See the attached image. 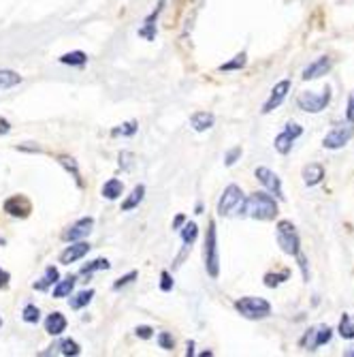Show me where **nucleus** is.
Returning <instances> with one entry per match:
<instances>
[{
    "mask_svg": "<svg viewBox=\"0 0 354 357\" xmlns=\"http://www.w3.org/2000/svg\"><path fill=\"white\" fill-rule=\"evenodd\" d=\"M21 319H24L26 323H39V319H41V310H39L34 304H28L24 310H21Z\"/></svg>",
    "mask_w": 354,
    "mask_h": 357,
    "instance_id": "obj_36",
    "label": "nucleus"
},
{
    "mask_svg": "<svg viewBox=\"0 0 354 357\" xmlns=\"http://www.w3.org/2000/svg\"><path fill=\"white\" fill-rule=\"evenodd\" d=\"M163 5H165V0H160V5L156 7V11H154V13L145 19V26L139 30V35H141V37H145L147 41H154V39H156V30H154V26H156V24H154V21H156V17L160 15Z\"/></svg>",
    "mask_w": 354,
    "mask_h": 357,
    "instance_id": "obj_20",
    "label": "nucleus"
},
{
    "mask_svg": "<svg viewBox=\"0 0 354 357\" xmlns=\"http://www.w3.org/2000/svg\"><path fill=\"white\" fill-rule=\"evenodd\" d=\"M92 227H94V218L92 216L79 218L75 225H71L69 229L62 233V240L64 242H77V240H81V238H85L87 233H90Z\"/></svg>",
    "mask_w": 354,
    "mask_h": 357,
    "instance_id": "obj_12",
    "label": "nucleus"
},
{
    "mask_svg": "<svg viewBox=\"0 0 354 357\" xmlns=\"http://www.w3.org/2000/svg\"><path fill=\"white\" fill-rule=\"evenodd\" d=\"M135 133H137V122L135 120H130V122H126V124H120L118 128H114L112 131V135L114 137H130V135H135Z\"/></svg>",
    "mask_w": 354,
    "mask_h": 357,
    "instance_id": "obj_35",
    "label": "nucleus"
},
{
    "mask_svg": "<svg viewBox=\"0 0 354 357\" xmlns=\"http://www.w3.org/2000/svg\"><path fill=\"white\" fill-rule=\"evenodd\" d=\"M331 338H333V327L329 325H320L316 327V347H324L331 342Z\"/></svg>",
    "mask_w": 354,
    "mask_h": 357,
    "instance_id": "obj_34",
    "label": "nucleus"
},
{
    "mask_svg": "<svg viewBox=\"0 0 354 357\" xmlns=\"http://www.w3.org/2000/svg\"><path fill=\"white\" fill-rule=\"evenodd\" d=\"M92 298H94V289H87V291H79L77 296H73V298L69 300V306H71L73 310H79V308H83V306L90 304Z\"/></svg>",
    "mask_w": 354,
    "mask_h": 357,
    "instance_id": "obj_26",
    "label": "nucleus"
},
{
    "mask_svg": "<svg viewBox=\"0 0 354 357\" xmlns=\"http://www.w3.org/2000/svg\"><path fill=\"white\" fill-rule=\"evenodd\" d=\"M75 276H69V278H64L60 282H56L54 287V298H66V296H71V291L75 289Z\"/></svg>",
    "mask_w": 354,
    "mask_h": 357,
    "instance_id": "obj_24",
    "label": "nucleus"
},
{
    "mask_svg": "<svg viewBox=\"0 0 354 357\" xmlns=\"http://www.w3.org/2000/svg\"><path fill=\"white\" fill-rule=\"evenodd\" d=\"M235 310L243 319L250 321H258V319H267L271 315V304L262 298H254V296H246L235 302Z\"/></svg>",
    "mask_w": 354,
    "mask_h": 357,
    "instance_id": "obj_2",
    "label": "nucleus"
},
{
    "mask_svg": "<svg viewBox=\"0 0 354 357\" xmlns=\"http://www.w3.org/2000/svg\"><path fill=\"white\" fill-rule=\"evenodd\" d=\"M137 276H139V272H135V270H132V272H128L126 276H122L120 280H116V282H114V289H116V291H118V289H122V287L130 284V282L135 280Z\"/></svg>",
    "mask_w": 354,
    "mask_h": 357,
    "instance_id": "obj_39",
    "label": "nucleus"
},
{
    "mask_svg": "<svg viewBox=\"0 0 354 357\" xmlns=\"http://www.w3.org/2000/svg\"><path fill=\"white\" fill-rule=\"evenodd\" d=\"M0 325H3V319H0Z\"/></svg>",
    "mask_w": 354,
    "mask_h": 357,
    "instance_id": "obj_49",
    "label": "nucleus"
},
{
    "mask_svg": "<svg viewBox=\"0 0 354 357\" xmlns=\"http://www.w3.org/2000/svg\"><path fill=\"white\" fill-rule=\"evenodd\" d=\"M109 267H112V263H109L107 259H94L92 263L83 265L79 270V274H92V272H98V270H109Z\"/></svg>",
    "mask_w": 354,
    "mask_h": 357,
    "instance_id": "obj_32",
    "label": "nucleus"
},
{
    "mask_svg": "<svg viewBox=\"0 0 354 357\" xmlns=\"http://www.w3.org/2000/svg\"><path fill=\"white\" fill-rule=\"evenodd\" d=\"M337 334L344 338V340H352L354 338V319L344 312L342 319H340V325H337Z\"/></svg>",
    "mask_w": 354,
    "mask_h": 357,
    "instance_id": "obj_22",
    "label": "nucleus"
},
{
    "mask_svg": "<svg viewBox=\"0 0 354 357\" xmlns=\"http://www.w3.org/2000/svg\"><path fill=\"white\" fill-rule=\"evenodd\" d=\"M299 347H301V349H307V351H316V349H318V347H316V327L305 329L303 338L299 340Z\"/></svg>",
    "mask_w": 354,
    "mask_h": 357,
    "instance_id": "obj_30",
    "label": "nucleus"
},
{
    "mask_svg": "<svg viewBox=\"0 0 354 357\" xmlns=\"http://www.w3.org/2000/svg\"><path fill=\"white\" fill-rule=\"evenodd\" d=\"M241 154H243V150H241V146H237V148H231L229 152H227V156H225V165L227 167H233L239 159H241Z\"/></svg>",
    "mask_w": 354,
    "mask_h": 357,
    "instance_id": "obj_37",
    "label": "nucleus"
},
{
    "mask_svg": "<svg viewBox=\"0 0 354 357\" xmlns=\"http://www.w3.org/2000/svg\"><path fill=\"white\" fill-rule=\"evenodd\" d=\"M291 86H293L291 79H282V81H278V84L273 86V90H271L269 99L264 101V105H262V114H271L273 109H278V107L286 101V97H289Z\"/></svg>",
    "mask_w": 354,
    "mask_h": 357,
    "instance_id": "obj_11",
    "label": "nucleus"
},
{
    "mask_svg": "<svg viewBox=\"0 0 354 357\" xmlns=\"http://www.w3.org/2000/svg\"><path fill=\"white\" fill-rule=\"evenodd\" d=\"M58 280H60V272H58V267L50 265L48 270H45V274H43V278H41L39 282H34L32 287L37 289V291H48V289H50L52 284H56Z\"/></svg>",
    "mask_w": 354,
    "mask_h": 357,
    "instance_id": "obj_19",
    "label": "nucleus"
},
{
    "mask_svg": "<svg viewBox=\"0 0 354 357\" xmlns=\"http://www.w3.org/2000/svg\"><path fill=\"white\" fill-rule=\"evenodd\" d=\"M214 122H216V116L209 114V111H196V114H192V118H190V124L196 133L209 131L214 126Z\"/></svg>",
    "mask_w": 354,
    "mask_h": 357,
    "instance_id": "obj_16",
    "label": "nucleus"
},
{
    "mask_svg": "<svg viewBox=\"0 0 354 357\" xmlns=\"http://www.w3.org/2000/svg\"><path fill=\"white\" fill-rule=\"evenodd\" d=\"M186 355L190 357V355H194V342H188V351H186Z\"/></svg>",
    "mask_w": 354,
    "mask_h": 357,
    "instance_id": "obj_47",
    "label": "nucleus"
},
{
    "mask_svg": "<svg viewBox=\"0 0 354 357\" xmlns=\"http://www.w3.org/2000/svg\"><path fill=\"white\" fill-rule=\"evenodd\" d=\"M90 244L87 242H77V244H71L69 249L66 251H62V255H60V263L62 265H71V263H75V261H79V259H83L87 253H90Z\"/></svg>",
    "mask_w": 354,
    "mask_h": 357,
    "instance_id": "obj_14",
    "label": "nucleus"
},
{
    "mask_svg": "<svg viewBox=\"0 0 354 357\" xmlns=\"http://www.w3.org/2000/svg\"><path fill=\"white\" fill-rule=\"evenodd\" d=\"M158 345H160V349H165V351H173L175 340H173V336H171L169 331H160V334H158Z\"/></svg>",
    "mask_w": 354,
    "mask_h": 357,
    "instance_id": "obj_38",
    "label": "nucleus"
},
{
    "mask_svg": "<svg viewBox=\"0 0 354 357\" xmlns=\"http://www.w3.org/2000/svg\"><path fill=\"white\" fill-rule=\"evenodd\" d=\"M64 329H66V319L62 312H52V315L45 319V331L52 334V336H60Z\"/></svg>",
    "mask_w": 354,
    "mask_h": 357,
    "instance_id": "obj_17",
    "label": "nucleus"
},
{
    "mask_svg": "<svg viewBox=\"0 0 354 357\" xmlns=\"http://www.w3.org/2000/svg\"><path fill=\"white\" fill-rule=\"evenodd\" d=\"M9 131H11V124H9V120L0 118V135H7Z\"/></svg>",
    "mask_w": 354,
    "mask_h": 357,
    "instance_id": "obj_45",
    "label": "nucleus"
},
{
    "mask_svg": "<svg viewBox=\"0 0 354 357\" xmlns=\"http://www.w3.org/2000/svg\"><path fill=\"white\" fill-rule=\"evenodd\" d=\"M9 272H5L3 267H0V289H7L9 287Z\"/></svg>",
    "mask_w": 354,
    "mask_h": 357,
    "instance_id": "obj_44",
    "label": "nucleus"
},
{
    "mask_svg": "<svg viewBox=\"0 0 354 357\" xmlns=\"http://www.w3.org/2000/svg\"><path fill=\"white\" fill-rule=\"evenodd\" d=\"M331 97H333V93H331V86H326L320 90V95L301 93L297 97V105H299V109L305 111V114H320V111H324L329 107Z\"/></svg>",
    "mask_w": 354,
    "mask_h": 357,
    "instance_id": "obj_5",
    "label": "nucleus"
},
{
    "mask_svg": "<svg viewBox=\"0 0 354 357\" xmlns=\"http://www.w3.org/2000/svg\"><path fill=\"white\" fill-rule=\"evenodd\" d=\"M331 69H333V60H331L329 56H320V58H316L314 62H309V64L305 66L303 73H301V79H303V81L320 79V77L329 75Z\"/></svg>",
    "mask_w": 354,
    "mask_h": 357,
    "instance_id": "obj_10",
    "label": "nucleus"
},
{
    "mask_svg": "<svg viewBox=\"0 0 354 357\" xmlns=\"http://www.w3.org/2000/svg\"><path fill=\"white\" fill-rule=\"evenodd\" d=\"M352 137H354V124L346 122V124H340V126L331 128L324 135V139H322V146L326 150H342Z\"/></svg>",
    "mask_w": 354,
    "mask_h": 357,
    "instance_id": "obj_7",
    "label": "nucleus"
},
{
    "mask_svg": "<svg viewBox=\"0 0 354 357\" xmlns=\"http://www.w3.org/2000/svg\"><path fill=\"white\" fill-rule=\"evenodd\" d=\"M122 193H124V184H122V180H118V177H112V180L105 182V186H103V197L109 199V202L122 197Z\"/></svg>",
    "mask_w": 354,
    "mask_h": 357,
    "instance_id": "obj_21",
    "label": "nucleus"
},
{
    "mask_svg": "<svg viewBox=\"0 0 354 357\" xmlns=\"http://www.w3.org/2000/svg\"><path fill=\"white\" fill-rule=\"evenodd\" d=\"M295 259H297V263H299V267H301V272H303V280H309V267H307V257H305L303 253H297V255H295Z\"/></svg>",
    "mask_w": 354,
    "mask_h": 357,
    "instance_id": "obj_40",
    "label": "nucleus"
},
{
    "mask_svg": "<svg viewBox=\"0 0 354 357\" xmlns=\"http://www.w3.org/2000/svg\"><path fill=\"white\" fill-rule=\"evenodd\" d=\"M135 334H137L139 338L147 340V338H152V336H154V329H152V327H147V325H139V327L135 329Z\"/></svg>",
    "mask_w": 354,
    "mask_h": 357,
    "instance_id": "obj_43",
    "label": "nucleus"
},
{
    "mask_svg": "<svg viewBox=\"0 0 354 357\" xmlns=\"http://www.w3.org/2000/svg\"><path fill=\"white\" fill-rule=\"evenodd\" d=\"M160 289H163V291H171V289H173V278H171V274L167 270L160 272Z\"/></svg>",
    "mask_w": 354,
    "mask_h": 357,
    "instance_id": "obj_41",
    "label": "nucleus"
},
{
    "mask_svg": "<svg viewBox=\"0 0 354 357\" xmlns=\"http://www.w3.org/2000/svg\"><path fill=\"white\" fill-rule=\"evenodd\" d=\"M239 210H241V214H248L254 220H273L280 212L275 197L271 193H264V191L252 193L250 197L243 199Z\"/></svg>",
    "mask_w": 354,
    "mask_h": 357,
    "instance_id": "obj_1",
    "label": "nucleus"
},
{
    "mask_svg": "<svg viewBox=\"0 0 354 357\" xmlns=\"http://www.w3.org/2000/svg\"><path fill=\"white\" fill-rule=\"evenodd\" d=\"M184 222H186V216H175V220H173V229H180L182 225H184Z\"/></svg>",
    "mask_w": 354,
    "mask_h": 357,
    "instance_id": "obj_46",
    "label": "nucleus"
},
{
    "mask_svg": "<svg viewBox=\"0 0 354 357\" xmlns=\"http://www.w3.org/2000/svg\"><path fill=\"white\" fill-rule=\"evenodd\" d=\"M344 355H346V357H354V347L348 349V351H344Z\"/></svg>",
    "mask_w": 354,
    "mask_h": 357,
    "instance_id": "obj_48",
    "label": "nucleus"
},
{
    "mask_svg": "<svg viewBox=\"0 0 354 357\" xmlns=\"http://www.w3.org/2000/svg\"><path fill=\"white\" fill-rule=\"evenodd\" d=\"M56 349H60V353H62V355H69V357H71V355L75 357V355H79V353H81V347H79L75 340H71V338L60 340V345H58Z\"/></svg>",
    "mask_w": 354,
    "mask_h": 357,
    "instance_id": "obj_33",
    "label": "nucleus"
},
{
    "mask_svg": "<svg viewBox=\"0 0 354 357\" xmlns=\"http://www.w3.org/2000/svg\"><path fill=\"white\" fill-rule=\"evenodd\" d=\"M326 177V171L320 163H309L303 167V182L305 186H318Z\"/></svg>",
    "mask_w": 354,
    "mask_h": 357,
    "instance_id": "obj_15",
    "label": "nucleus"
},
{
    "mask_svg": "<svg viewBox=\"0 0 354 357\" xmlns=\"http://www.w3.org/2000/svg\"><path fill=\"white\" fill-rule=\"evenodd\" d=\"M182 231V240H184V249L192 247L196 235H198V227H196V222H184V229Z\"/></svg>",
    "mask_w": 354,
    "mask_h": 357,
    "instance_id": "obj_29",
    "label": "nucleus"
},
{
    "mask_svg": "<svg viewBox=\"0 0 354 357\" xmlns=\"http://www.w3.org/2000/svg\"><path fill=\"white\" fill-rule=\"evenodd\" d=\"M243 199H246V197H243V191H241L237 184H229V186L225 189L222 197H220V202H218V214H220V216H229V214H233L235 210L241 208Z\"/></svg>",
    "mask_w": 354,
    "mask_h": 357,
    "instance_id": "obj_8",
    "label": "nucleus"
},
{
    "mask_svg": "<svg viewBox=\"0 0 354 357\" xmlns=\"http://www.w3.org/2000/svg\"><path fill=\"white\" fill-rule=\"evenodd\" d=\"M346 122L354 124V93L348 95V107H346Z\"/></svg>",
    "mask_w": 354,
    "mask_h": 357,
    "instance_id": "obj_42",
    "label": "nucleus"
},
{
    "mask_svg": "<svg viewBox=\"0 0 354 357\" xmlns=\"http://www.w3.org/2000/svg\"><path fill=\"white\" fill-rule=\"evenodd\" d=\"M246 64H248V54H246V52H241V54H237L231 62L220 64V71H241Z\"/></svg>",
    "mask_w": 354,
    "mask_h": 357,
    "instance_id": "obj_27",
    "label": "nucleus"
},
{
    "mask_svg": "<svg viewBox=\"0 0 354 357\" xmlns=\"http://www.w3.org/2000/svg\"><path fill=\"white\" fill-rule=\"evenodd\" d=\"M275 240L280 244V249L286 253V255H291L295 257L297 253H301V238L297 233V227L293 225L291 220H278V225H275Z\"/></svg>",
    "mask_w": 354,
    "mask_h": 357,
    "instance_id": "obj_3",
    "label": "nucleus"
},
{
    "mask_svg": "<svg viewBox=\"0 0 354 357\" xmlns=\"http://www.w3.org/2000/svg\"><path fill=\"white\" fill-rule=\"evenodd\" d=\"M5 212L9 216H15V218H26L32 212V206L24 195H15L5 202Z\"/></svg>",
    "mask_w": 354,
    "mask_h": 357,
    "instance_id": "obj_13",
    "label": "nucleus"
},
{
    "mask_svg": "<svg viewBox=\"0 0 354 357\" xmlns=\"http://www.w3.org/2000/svg\"><path fill=\"white\" fill-rule=\"evenodd\" d=\"M143 197H145V186L143 184H137L135 189H132V193L124 199V204H122V212H130V210H135L141 202H143Z\"/></svg>",
    "mask_w": 354,
    "mask_h": 357,
    "instance_id": "obj_18",
    "label": "nucleus"
},
{
    "mask_svg": "<svg viewBox=\"0 0 354 357\" xmlns=\"http://www.w3.org/2000/svg\"><path fill=\"white\" fill-rule=\"evenodd\" d=\"M301 135H303V126H301L299 122H286L284 131L273 139V148H275L282 156L291 154L295 142H297Z\"/></svg>",
    "mask_w": 354,
    "mask_h": 357,
    "instance_id": "obj_6",
    "label": "nucleus"
},
{
    "mask_svg": "<svg viewBox=\"0 0 354 357\" xmlns=\"http://www.w3.org/2000/svg\"><path fill=\"white\" fill-rule=\"evenodd\" d=\"M203 261H205V270L211 278L220 276V251H218V231H216V222L209 220V227L205 233V249H203Z\"/></svg>",
    "mask_w": 354,
    "mask_h": 357,
    "instance_id": "obj_4",
    "label": "nucleus"
},
{
    "mask_svg": "<svg viewBox=\"0 0 354 357\" xmlns=\"http://www.w3.org/2000/svg\"><path fill=\"white\" fill-rule=\"evenodd\" d=\"M21 84V75L15 73V71H9V69H3L0 71V90H9V88Z\"/></svg>",
    "mask_w": 354,
    "mask_h": 357,
    "instance_id": "obj_23",
    "label": "nucleus"
},
{
    "mask_svg": "<svg viewBox=\"0 0 354 357\" xmlns=\"http://www.w3.org/2000/svg\"><path fill=\"white\" fill-rule=\"evenodd\" d=\"M289 278H291V272L289 270H284V272H269V274H264L262 282H264V287L275 289V287H280L282 282H286Z\"/></svg>",
    "mask_w": 354,
    "mask_h": 357,
    "instance_id": "obj_25",
    "label": "nucleus"
},
{
    "mask_svg": "<svg viewBox=\"0 0 354 357\" xmlns=\"http://www.w3.org/2000/svg\"><path fill=\"white\" fill-rule=\"evenodd\" d=\"M60 62L62 64H71V66H81V64L87 62V56L83 52H69V54L60 56Z\"/></svg>",
    "mask_w": 354,
    "mask_h": 357,
    "instance_id": "obj_31",
    "label": "nucleus"
},
{
    "mask_svg": "<svg viewBox=\"0 0 354 357\" xmlns=\"http://www.w3.org/2000/svg\"><path fill=\"white\" fill-rule=\"evenodd\" d=\"M58 163H60L66 171H69V173H73L75 182H77L79 186H83V182H81V173H79V167H77V161H75V159H71V156H60Z\"/></svg>",
    "mask_w": 354,
    "mask_h": 357,
    "instance_id": "obj_28",
    "label": "nucleus"
},
{
    "mask_svg": "<svg viewBox=\"0 0 354 357\" xmlns=\"http://www.w3.org/2000/svg\"><path fill=\"white\" fill-rule=\"evenodd\" d=\"M254 175L258 177V182L267 189L271 195H275L280 202H284L286 195H284V189H282V180H280V175L275 171H271L269 167H256Z\"/></svg>",
    "mask_w": 354,
    "mask_h": 357,
    "instance_id": "obj_9",
    "label": "nucleus"
}]
</instances>
